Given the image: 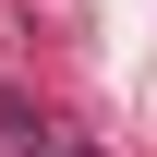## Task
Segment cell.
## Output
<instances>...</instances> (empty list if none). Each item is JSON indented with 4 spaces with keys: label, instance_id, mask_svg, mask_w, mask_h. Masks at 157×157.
Returning <instances> with one entry per match:
<instances>
[{
    "label": "cell",
    "instance_id": "obj_1",
    "mask_svg": "<svg viewBox=\"0 0 157 157\" xmlns=\"http://www.w3.org/2000/svg\"><path fill=\"white\" fill-rule=\"evenodd\" d=\"M24 157H85V145H60V133H36V145H24Z\"/></svg>",
    "mask_w": 157,
    "mask_h": 157
}]
</instances>
